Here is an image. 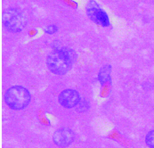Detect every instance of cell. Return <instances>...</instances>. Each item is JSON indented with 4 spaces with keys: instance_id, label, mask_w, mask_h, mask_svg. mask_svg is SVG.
<instances>
[{
    "instance_id": "1",
    "label": "cell",
    "mask_w": 154,
    "mask_h": 148,
    "mask_svg": "<svg viewBox=\"0 0 154 148\" xmlns=\"http://www.w3.org/2000/svg\"><path fill=\"white\" fill-rule=\"evenodd\" d=\"M73 62L74 52L65 47L52 51L46 60L49 70L57 75H63L68 72Z\"/></svg>"
},
{
    "instance_id": "2",
    "label": "cell",
    "mask_w": 154,
    "mask_h": 148,
    "mask_svg": "<svg viewBox=\"0 0 154 148\" xmlns=\"http://www.w3.org/2000/svg\"><path fill=\"white\" fill-rule=\"evenodd\" d=\"M6 105L14 110H22L30 102V94L23 87L15 86L10 87L5 96Z\"/></svg>"
},
{
    "instance_id": "3",
    "label": "cell",
    "mask_w": 154,
    "mask_h": 148,
    "mask_svg": "<svg viewBox=\"0 0 154 148\" xmlns=\"http://www.w3.org/2000/svg\"><path fill=\"white\" fill-rule=\"evenodd\" d=\"M2 23L12 32H20L25 28L27 21L22 13L16 9H6L2 14Z\"/></svg>"
},
{
    "instance_id": "4",
    "label": "cell",
    "mask_w": 154,
    "mask_h": 148,
    "mask_svg": "<svg viewBox=\"0 0 154 148\" xmlns=\"http://www.w3.org/2000/svg\"><path fill=\"white\" fill-rule=\"evenodd\" d=\"M87 14L88 17L98 25L107 27L110 25L109 15L95 1H89L87 5Z\"/></svg>"
},
{
    "instance_id": "5",
    "label": "cell",
    "mask_w": 154,
    "mask_h": 148,
    "mask_svg": "<svg viewBox=\"0 0 154 148\" xmlns=\"http://www.w3.org/2000/svg\"><path fill=\"white\" fill-rule=\"evenodd\" d=\"M53 139L58 146L66 147L73 142L74 134L69 128H61L54 134Z\"/></svg>"
},
{
    "instance_id": "6",
    "label": "cell",
    "mask_w": 154,
    "mask_h": 148,
    "mask_svg": "<svg viewBox=\"0 0 154 148\" xmlns=\"http://www.w3.org/2000/svg\"><path fill=\"white\" fill-rule=\"evenodd\" d=\"M79 102V95L76 90L66 89L59 96V103L65 108H72Z\"/></svg>"
},
{
    "instance_id": "7",
    "label": "cell",
    "mask_w": 154,
    "mask_h": 148,
    "mask_svg": "<svg viewBox=\"0 0 154 148\" xmlns=\"http://www.w3.org/2000/svg\"><path fill=\"white\" fill-rule=\"evenodd\" d=\"M110 66H105L103 67L100 73H99V80L101 82H105L109 80V77H110Z\"/></svg>"
},
{
    "instance_id": "8",
    "label": "cell",
    "mask_w": 154,
    "mask_h": 148,
    "mask_svg": "<svg viewBox=\"0 0 154 148\" xmlns=\"http://www.w3.org/2000/svg\"><path fill=\"white\" fill-rule=\"evenodd\" d=\"M145 142L149 147L154 148V130H152L148 133L145 138Z\"/></svg>"
},
{
    "instance_id": "9",
    "label": "cell",
    "mask_w": 154,
    "mask_h": 148,
    "mask_svg": "<svg viewBox=\"0 0 154 148\" xmlns=\"http://www.w3.org/2000/svg\"><path fill=\"white\" fill-rule=\"evenodd\" d=\"M57 27L55 25H49L45 28V32L46 33H49V34H52V33H55L57 31Z\"/></svg>"
}]
</instances>
